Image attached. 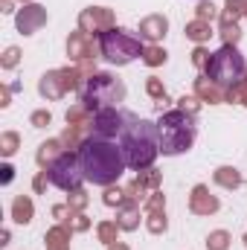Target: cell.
Instances as JSON below:
<instances>
[{
  "mask_svg": "<svg viewBox=\"0 0 247 250\" xmlns=\"http://www.w3.org/2000/svg\"><path fill=\"white\" fill-rule=\"evenodd\" d=\"M224 9H227V12H233L239 21L247 18V0H227V3H224Z\"/></svg>",
  "mask_w": 247,
  "mask_h": 250,
  "instance_id": "b9f144b4",
  "label": "cell"
},
{
  "mask_svg": "<svg viewBox=\"0 0 247 250\" xmlns=\"http://www.w3.org/2000/svg\"><path fill=\"white\" fill-rule=\"evenodd\" d=\"M44 172H47L50 184L59 187L62 192H73V189L82 187V181H84V172H82V163H79V151H64L62 157L50 169H44Z\"/></svg>",
  "mask_w": 247,
  "mask_h": 250,
  "instance_id": "52a82bcc",
  "label": "cell"
},
{
  "mask_svg": "<svg viewBox=\"0 0 247 250\" xmlns=\"http://www.w3.org/2000/svg\"><path fill=\"white\" fill-rule=\"evenodd\" d=\"M0 12H3V15H12V12H18V9H15V0H0Z\"/></svg>",
  "mask_w": 247,
  "mask_h": 250,
  "instance_id": "bcb514c9",
  "label": "cell"
},
{
  "mask_svg": "<svg viewBox=\"0 0 247 250\" xmlns=\"http://www.w3.org/2000/svg\"><path fill=\"white\" fill-rule=\"evenodd\" d=\"M154 209H166V195L157 189V192H151L148 198H145V204H143V212H154Z\"/></svg>",
  "mask_w": 247,
  "mask_h": 250,
  "instance_id": "8d00e7d4",
  "label": "cell"
},
{
  "mask_svg": "<svg viewBox=\"0 0 247 250\" xmlns=\"http://www.w3.org/2000/svg\"><path fill=\"white\" fill-rule=\"evenodd\" d=\"M47 21H50V12L41 3H23L15 12V26L21 35H35L41 26H47Z\"/></svg>",
  "mask_w": 247,
  "mask_h": 250,
  "instance_id": "30bf717a",
  "label": "cell"
},
{
  "mask_svg": "<svg viewBox=\"0 0 247 250\" xmlns=\"http://www.w3.org/2000/svg\"><path fill=\"white\" fill-rule=\"evenodd\" d=\"M114 26H117V15H114V9H108V6H87V9L79 12V29L87 32V35L96 38V41H99V35H105V32L114 29Z\"/></svg>",
  "mask_w": 247,
  "mask_h": 250,
  "instance_id": "9c48e42d",
  "label": "cell"
},
{
  "mask_svg": "<svg viewBox=\"0 0 247 250\" xmlns=\"http://www.w3.org/2000/svg\"><path fill=\"white\" fill-rule=\"evenodd\" d=\"M242 242H245V248H247V233H245V239H242Z\"/></svg>",
  "mask_w": 247,
  "mask_h": 250,
  "instance_id": "f907efd6",
  "label": "cell"
},
{
  "mask_svg": "<svg viewBox=\"0 0 247 250\" xmlns=\"http://www.w3.org/2000/svg\"><path fill=\"white\" fill-rule=\"evenodd\" d=\"M70 239H73V230L67 224H56L47 230L44 245H47V250H70Z\"/></svg>",
  "mask_w": 247,
  "mask_h": 250,
  "instance_id": "ffe728a7",
  "label": "cell"
},
{
  "mask_svg": "<svg viewBox=\"0 0 247 250\" xmlns=\"http://www.w3.org/2000/svg\"><path fill=\"white\" fill-rule=\"evenodd\" d=\"M21 59H23L21 47H15V44H12V47H6V50H3V56H0V67H3V70H15V67L21 64Z\"/></svg>",
  "mask_w": 247,
  "mask_h": 250,
  "instance_id": "e575fe53",
  "label": "cell"
},
{
  "mask_svg": "<svg viewBox=\"0 0 247 250\" xmlns=\"http://www.w3.org/2000/svg\"><path fill=\"white\" fill-rule=\"evenodd\" d=\"M18 148H21V134L18 131H3L0 134V154L3 157H12Z\"/></svg>",
  "mask_w": 247,
  "mask_h": 250,
  "instance_id": "f1b7e54d",
  "label": "cell"
},
{
  "mask_svg": "<svg viewBox=\"0 0 247 250\" xmlns=\"http://www.w3.org/2000/svg\"><path fill=\"white\" fill-rule=\"evenodd\" d=\"M18 3H21V6H23V3H35V0H18Z\"/></svg>",
  "mask_w": 247,
  "mask_h": 250,
  "instance_id": "681fc988",
  "label": "cell"
},
{
  "mask_svg": "<svg viewBox=\"0 0 247 250\" xmlns=\"http://www.w3.org/2000/svg\"><path fill=\"white\" fill-rule=\"evenodd\" d=\"M102 204L105 207H117V209H123L125 204H131L128 201V192H125V187H105V195H102Z\"/></svg>",
  "mask_w": 247,
  "mask_h": 250,
  "instance_id": "83f0119b",
  "label": "cell"
},
{
  "mask_svg": "<svg viewBox=\"0 0 247 250\" xmlns=\"http://www.w3.org/2000/svg\"><path fill=\"white\" fill-rule=\"evenodd\" d=\"M108 250H131L125 242H114V245H108Z\"/></svg>",
  "mask_w": 247,
  "mask_h": 250,
  "instance_id": "c3c4849f",
  "label": "cell"
},
{
  "mask_svg": "<svg viewBox=\"0 0 247 250\" xmlns=\"http://www.w3.org/2000/svg\"><path fill=\"white\" fill-rule=\"evenodd\" d=\"M67 204H70L76 212H84V207L90 204V195H87V189L79 187V189H73V192H67Z\"/></svg>",
  "mask_w": 247,
  "mask_h": 250,
  "instance_id": "836d02e7",
  "label": "cell"
},
{
  "mask_svg": "<svg viewBox=\"0 0 247 250\" xmlns=\"http://www.w3.org/2000/svg\"><path fill=\"white\" fill-rule=\"evenodd\" d=\"M201 105H204V102H201V99H198L195 93H192V96H186V93H184V96L178 99V108H181V111H186V114H192V117H198Z\"/></svg>",
  "mask_w": 247,
  "mask_h": 250,
  "instance_id": "74e56055",
  "label": "cell"
},
{
  "mask_svg": "<svg viewBox=\"0 0 247 250\" xmlns=\"http://www.w3.org/2000/svg\"><path fill=\"white\" fill-rule=\"evenodd\" d=\"M79 163H82L84 181L93 187H114L128 169L123 148L114 140H99V137H87L82 143Z\"/></svg>",
  "mask_w": 247,
  "mask_h": 250,
  "instance_id": "6da1fadb",
  "label": "cell"
},
{
  "mask_svg": "<svg viewBox=\"0 0 247 250\" xmlns=\"http://www.w3.org/2000/svg\"><path fill=\"white\" fill-rule=\"evenodd\" d=\"M184 35L189 38V41H195V44H206L209 38H212V26L206 23V21H189L184 26Z\"/></svg>",
  "mask_w": 247,
  "mask_h": 250,
  "instance_id": "7402d4cb",
  "label": "cell"
},
{
  "mask_svg": "<svg viewBox=\"0 0 247 250\" xmlns=\"http://www.w3.org/2000/svg\"><path fill=\"white\" fill-rule=\"evenodd\" d=\"M227 102H230V105H242V108H247V76L242 79V82H236L233 87H227Z\"/></svg>",
  "mask_w": 247,
  "mask_h": 250,
  "instance_id": "f546056e",
  "label": "cell"
},
{
  "mask_svg": "<svg viewBox=\"0 0 247 250\" xmlns=\"http://www.w3.org/2000/svg\"><path fill=\"white\" fill-rule=\"evenodd\" d=\"M120 233H123V227L117 224V221H99L96 224V239L108 248V245H114V242H120Z\"/></svg>",
  "mask_w": 247,
  "mask_h": 250,
  "instance_id": "d4e9b609",
  "label": "cell"
},
{
  "mask_svg": "<svg viewBox=\"0 0 247 250\" xmlns=\"http://www.w3.org/2000/svg\"><path fill=\"white\" fill-rule=\"evenodd\" d=\"M134 181L145 189L148 195H151V192H157V189H160V184H163V175H160V172L151 166V169H143V172H137V178H134Z\"/></svg>",
  "mask_w": 247,
  "mask_h": 250,
  "instance_id": "484cf974",
  "label": "cell"
},
{
  "mask_svg": "<svg viewBox=\"0 0 247 250\" xmlns=\"http://www.w3.org/2000/svg\"><path fill=\"white\" fill-rule=\"evenodd\" d=\"M166 59H169V53L160 47V44H145V50H143V64L145 67H163L166 64Z\"/></svg>",
  "mask_w": 247,
  "mask_h": 250,
  "instance_id": "4316f807",
  "label": "cell"
},
{
  "mask_svg": "<svg viewBox=\"0 0 247 250\" xmlns=\"http://www.w3.org/2000/svg\"><path fill=\"white\" fill-rule=\"evenodd\" d=\"M204 76L206 79H212L218 87H233L236 82H242L247 76V59L239 53V47H233V44H224L218 53H212L209 56V62L204 67Z\"/></svg>",
  "mask_w": 247,
  "mask_h": 250,
  "instance_id": "8992f818",
  "label": "cell"
},
{
  "mask_svg": "<svg viewBox=\"0 0 247 250\" xmlns=\"http://www.w3.org/2000/svg\"><path fill=\"white\" fill-rule=\"evenodd\" d=\"M64 47H67V59H70L73 64L93 62V59H96V53H99V41H96V38H90V35H87V32H82V29L70 32Z\"/></svg>",
  "mask_w": 247,
  "mask_h": 250,
  "instance_id": "8fae6325",
  "label": "cell"
},
{
  "mask_svg": "<svg viewBox=\"0 0 247 250\" xmlns=\"http://www.w3.org/2000/svg\"><path fill=\"white\" fill-rule=\"evenodd\" d=\"M12 181H15V166H12V163H3V166H0V184L9 187Z\"/></svg>",
  "mask_w": 247,
  "mask_h": 250,
  "instance_id": "ee69618b",
  "label": "cell"
},
{
  "mask_svg": "<svg viewBox=\"0 0 247 250\" xmlns=\"http://www.w3.org/2000/svg\"><path fill=\"white\" fill-rule=\"evenodd\" d=\"M195 96H198L201 102H209V105L227 102V90L218 87V84H215L212 79H206V76H198V79H195Z\"/></svg>",
  "mask_w": 247,
  "mask_h": 250,
  "instance_id": "9a60e30c",
  "label": "cell"
},
{
  "mask_svg": "<svg viewBox=\"0 0 247 250\" xmlns=\"http://www.w3.org/2000/svg\"><path fill=\"white\" fill-rule=\"evenodd\" d=\"M218 15H221V12H218V6H215L212 0H198V6H195V18H198V21L212 23Z\"/></svg>",
  "mask_w": 247,
  "mask_h": 250,
  "instance_id": "1f68e13d",
  "label": "cell"
},
{
  "mask_svg": "<svg viewBox=\"0 0 247 250\" xmlns=\"http://www.w3.org/2000/svg\"><path fill=\"white\" fill-rule=\"evenodd\" d=\"M218 21H221V29H218V32H221V41H224V44L239 47V41H242V23H239V18H236L233 12L221 9Z\"/></svg>",
  "mask_w": 247,
  "mask_h": 250,
  "instance_id": "e0dca14e",
  "label": "cell"
},
{
  "mask_svg": "<svg viewBox=\"0 0 247 250\" xmlns=\"http://www.w3.org/2000/svg\"><path fill=\"white\" fill-rule=\"evenodd\" d=\"M90 120H93V114H90L82 102H76V105L67 111V125H90Z\"/></svg>",
  "mask_w": 247,
  "mask_h": 250,
  "instance_id": "4dcf8cb0",
  "label": "cell"
},
{
  "mask_svg": "<svg viewBox=\"0 0 247 250\" xmlns=\"http://www.w3.org/2000/svg\"><path fill=\"white\" fill-rule=\"evenodd\" d=\"M125 93L128 90H125L123 79H117L108 70H96L82 87V105L90 114H96L102 108H120V102H125Z\"/></svg>",
  "mask_w": 247,
  "mask_h": 250,
  "instance_id": "277c9868",
  "label": "cell"
},
{
  "mask_svg": "<svg viewBox=\"0 0 247 250\" xmlns=\"http://www.w3.org/2000/svg\"><path fill=\"white\" fill-rule=\"evenodd\" d=\"M120 148H123V154H125L128 169H134V172L151 169L154 160H157V154H160L157 123H151V120H140L137 114L128 111L125 128H123V134H120Z\"/></svg>",
  "mask_w": 247,
  "mask_h": 250,
  "instance_id": "7a4b0ae2",
  "label": "cell"
},
{
  "mask_svg": "<svg viewBox=\"0 0 247 250\" xmlns=\"http://www.w3.org/2000/svg\"><path fill=\"white\" fill-rule=\"evenodd\" d=\"M50 212H53V218H56L59 224H64V221H67V218L73 215V207H70V204H56V207H53Z\"/></svg>",
  "mask_w": 247,
  "mask_h": 250,
  "instance_id": "7bdbcfd3",
  "label": "cell"
},
{
  "mask_svg": "<svg viewBox=\"0 0 247 250\" xmlns=\"http://www.w3.org/2000/svg\"><path fill=\"white\" fill-rule=\"evenodd\" d=\"M140 38L145 41V44H160L163 38H166V32H169V18L166 15H160V12H154V15H145L143 21H140Z\"/></svg>",
  "mask_w": 247,
  "mask_h": 250,
  "instance_id": "4fadbf2b",
  "label": "cell"
},
{
  "mask_svg": "<svg viewBox=\"0 0 247 250\" xmlns=\"http://www.w3.org/2000/svg\"><path fill=\"white\" fill-rule=\"evenodd\" d=\"M38 93H41L47 102H56V99L67 96V82H64L62 67H56V70H47V73L38 79Z\"/></svg>",
  "mask_w": 247,
  "mask_h": 250,
  "instance_id": "5bb4252c",
  "label": "cell"
},
{
  "mask_svg": "<svg viewBox=\"0 0 247 250\" xmlns=\"http://www.w3.org/2000/svg\"><path fill=\"white\" fill-rule=\"evenodd\" d=\"M145 230L151 236H163L169 230V218H166V209H154V212H145Z\"/></svg>",
  "mask_w": 247,
  "mask_h": 250,
  "instance_id": "603a6c76",
  "label": "cell"
},
{
  "mask_svg": "<svg viewBox=\"0 0 247 250\" xmlns=\"http://www.w3.org/2000/svg\"><path fill=\"white\" fill-rule=\"evenodd\" d=\"M64 151H67V146L62 143V137H53V140H44L41 146H38V151H35V163L41 166V169H50L59 157H62Z\"/></svg>",
  "mask_w": 247,
  "mask_h": 250,
  "instance_id": "2e32d148",
  "label": "cell"
},
{
  "mask_svg": "<svg viewBox=\"0 0 247 250\" xmlns=\"http://www.w3.org/2000/svg\"><path fill=\"white\" fill-rule=\"evenodd\" d=\"M125 120H128V111H120V108H102L93 114V120L87 125L90 137H99V140H117L125 128Z\"/></svg>",
  "mask_w": 247,
  "mask_h": 250,
  "instance_id": "ba28073f",
  "label": "cell"
},
{
  "mask_svg": "<svg viewBox=\"0 0 247 250\" xmlns=\"http://www.w3.org/2000/svg\"><path fill=\"white\" fill-rule=\"evenodd\" d=\"M12 90H15L12 84H3L0 87V108H9L12 105Z\"/></svg>",
  "mask_w": 247,
  "mask_h": 250,
  "instance_id": "f6af8a7d",
  "label": "cell"
},
{
  "mask_svg": "<svg viewBox=\"0 0 247 250\" xmlns=\"http://www.w3.org/2000/svg\"><path fill=\"white\" fill-rule=\"evenodd\" d=\"M47 187H53V184H50L47 172L41 169V172H38V175L32 178V192H35V195H44V192H47Z\"/></svg>",
  "mask_w": 247,
  "mask_h": 250,
  "instance_id": "60d3db41",
  "label": "cell"
},
{
  "mask_svg": "<svg viewBox=\"0 0 247 250\" xmlns=\"http://www.w3.org/2000/svg\"><path fill=\"white\" fill-rule=\"evenodd\" d=\"M221 209V201L209 192L206 184H195L189 192V212L192 215H215Z\"/></svg>",
  "mask_w": 247,
  "mask_h": 250,
  "instance_id": "7c38bea8",
  "label": "cell"
},
{
  "mask_svg": "<svg viewBox=\"0 0 247 250\" xmlns=\"http://www.w3.org/2000/svg\"><path fill=\"white\" fill-rule=\"evenodd\" d=\"M230 233L227 230H212L206 236V250H230Z\"/></svg>",
  "mask_w": 247,
  "mask_h": 250,
  "instance_id": "d6a6232c",
  "label": "cell"
},
{
  "mask_svg": "<svg viewBox=\"0 0 247 250\" xmlns=\"http://www.w3.org/2000/svg\"><path fill=\"white\" fill-rule=\"evenodd\" d=\"M209 56H212V53H209L204 44H198V47L192 50V64H195L198 70H204V67H206V62H209Z\"/></svg>",
  "mask_w": 247,
  "mask_h": 250,
  "instance_id": "ab89813d",
  "label": "cell"
},
{
  "mask_svg": "<svg viewBox=\"0 0 247 250\" xmlns=\"http://www.w3.org/2000/svg\"><path fill=\"white\" fill-rule=\"evenodd\" d=\"M157 137H160V154H166V157L184 154L195 146V137H198L195 117L181 111V108L163 111L157 120Z\"/></svg>",
  "mask_w": 247,
  "mask_h": 250,
  "instance_id": "3957f363",
  "label": "cell"
},
{
  "mask_svg": "<svg viewBox=\"0 0 247 250\" xmlns=\"http://www.w3.org/2000/svg\"><path fill=\"white\" fill-rule=\"evenodd\" d=\"M212 181L221 189H239L245 184V178H242V172H239L236 166H218V169L212 172Z\"/></svg>",
  "mask_w": 247,
  "mask_h": 250,
  "instance_id": "44dd1931",
  "label": "cell"
},
{
  "mask_svg": "<svg viewBox=\"0 0 247 250\" xmlns=\"http://www.w3.org/2000/svg\"><path fill=\"white\" fill-rule=\"evenodd\" d=\"M9 239H12V233H9V227H3V230H0V248H6Z\"/></svg>",
  "mask_w": 247,
  "mask_h": 250,
  "instance_id": "7dc6e473",
  "label": "cell"
},
{
  "mask_svg": "<svg viewBox=\"0 0 247 250\" xmlns=\"http://www.w3.org/2000/svg\"><path fill=\"white\" fill-rule=\"evenodd\" d=\"M64 224H67V227H70L73 233H87L93 221H90V218H87L84 212H76V209H73V215H70V218H67Z\"/></svg>",
  "mask_w": 247,
  "mask_h": 250,
  "instance_id": "d590c367",
  "label": "cell"
},
{
  "mask_svg": "<svg viewBox=\"0 0 247 250\" xmlns=\"http://www.w3.org/2000/svg\"><path fill=\"white\" fill-rule=\"evenodd\" d=\"M145 93L157 102V108L163 111V105L169 102V93H166V84H163V79H157V76H148L145 79Z\"/></svg>",
  "mask_w": 247,
  "mask_h": 250,
  "instance_id": "cb8c5ba5",
  "label": "cell"
},
{
  "mask_svg": "<svg viewBox=\"0 0 247 250\" xmlns=\"http://www.w3.org/2000/svg\"><path fill=\"white\" fill-rule=\"evenodd\" d=\"M143 50H145L143 38L134 35V32H128V29H123V26H114L105 35H99V56L108 64L125 67L134 59H143Z\"/></svg>",
  "mask_w": 247,
  "mask_h": 250,
  "instance_id": "5b68a950",
  "label": "cell"
},
{
  "mask_svg": "<svg viewBox=\"0 0 247 250\" xmlns=\"http://www.w3.org/2000/svg\"><path fill=\"white\" fill-rule=\"evenodd\" d=\"M140 221H145V212H140V204H125L123 209H117V224L125 233H134Z\"/></svg>",
  "mask_w": 247,
  "mask_h": 250,
  "instance_id": "d6986e66",
  "label": "cell"
},
{
  "mask_svg": "<svg viewBox=\"0 0 247 250\" xmlns=\"http://www.w3.org/2000/svg\"><path fill=\"white\" fill-rule=\"evenodd\" d=\"M50 123H53V111H47V108H38V111L29 114V125L32 128H47Z\"/></svg>",
  "mask_w": 247,
  "mask_h": 250,
  "instance_id": "f35d334b",
  "label": "cell"
},
{
  "mask_svg": "<svg viewBox=\"0 0 247 250\" xmlns=\"http://www.w3.org/2000/svg\"><path fill=\"white\" fill-rule=\"evenodd\" d=\"M12 221L15 224H21V227H26L32 218H35V204H32V198L29 195H18L15 201H12Z\"/></svg>",
  "mask_w": 247,
  "mask_h": 250,
  "instance_id": "ac0fdd59",
  "label": "cell"
}]
</instances>
